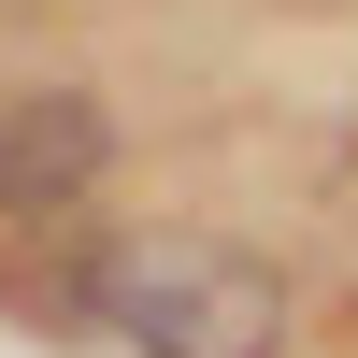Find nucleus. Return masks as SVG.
<instances>
[{
	"mask_svg": "<svg viewBox=\"0 0 358 358\" xmlns=\"http://www.w3.org/2000/svg\"><path fill=\"white\" fill-rule=\"evenodd\" d=\"M86 158H101V115H86V101H15V115H0V201L72 187Z\"/></svg>",
	"mask_w": 358,
	"mask_h": 358,
	"instance_id": "2",
	"label": "nucleus"
},
{
	"mask_svg": "<svg viewBox=\"0 0 358 358\" xmlns=\"http://www.w3.org/2000/svg\"><path fill=\"white\" fill-rule=\"evenodd\" d=\"M86 301L115 315L129 358H273V330H287V287L244 244H215V229H129V244H101Z\"/></svg>",
	"mask_w": 358,
	"mask_h": 358,
	"instance_id": "1",
	"label": "nucleus"
}]
</instances>
